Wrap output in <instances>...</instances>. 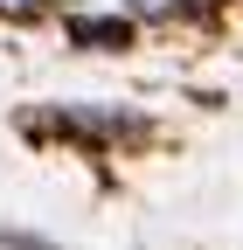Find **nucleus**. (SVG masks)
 <instances>
[{"instance_id":"nucleus-1","label":"nucleus","mask_w":243,"mask_h":250,"mask_svg":"<svg viewBox=\"0 0 243 250\" xmlns=\"http://www.w3.org/2000/svg\"><path fill=\"white\" fill-rule=\"evenodd\" d=\"M63 132H83V139H111V132H132L139 118H118V111H56Z\"/></svg>"},{"instance_id":"nucleus-2","label":"nucleus","mask_w":243,"mask_h":250,"mask_svg":"<svg viewBox=\"0 0 243 250\" xmlns=\"http://www.w3.org/2000/svg\"><path fill=\"white\" fill-rule=\"evenodd\" d=\"M70 35H77L83 49H111V42H125L132 28H125V21H70Z\"/></svg>"}]
</instances>
